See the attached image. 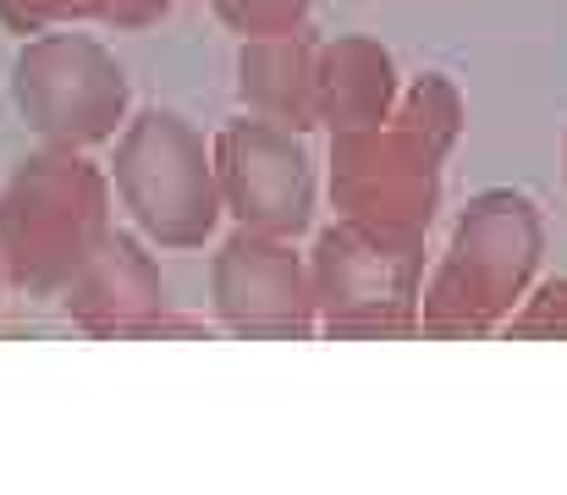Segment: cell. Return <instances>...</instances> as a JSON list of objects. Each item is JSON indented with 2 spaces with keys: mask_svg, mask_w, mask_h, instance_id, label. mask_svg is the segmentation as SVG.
Instances as JSON below:
<instances>
[{
  "mask_svg": "<svg viewBox=\"0 0 567 495\" xmlns=\"http://www.w3.org/2000/svg\"><path fill=\"white\" fill-rule=\"evenodd\" d=\"M563 165H567V138H563Z\"/></svg>",
  "mask_w": 567,
  "mask_h": 495,
  "instance_id": "obj_17",
  "label": "cell"
},
{
  "mask_svg": "<svg viewBox=\"0 0 567 495\" xmlns=\"http://www.w3.org/2000/svg\"><path fill=\"white\" fill-rule=\"evenodd\" d=\"M215 155V187H220V215H231L243 231L265 237H303L315 226V155L303 133L276 127L265 116H237L209 138Z\"/></svg>",
  "mask_w": 567,
  "mask_h": 495,
  "instance_id": "obj_7",
  "label": "cell"
},
{
  "mask_svg": "<svg viewBox=\"0 0 567 495\" xmlns=\"http://www.w3.org/2000/svg\"><path fill=\"white\" fill-rule=\"evenodd\" d=\"M507 336H551L567 341V276L563 281H540L535 292H524V303L507 314Z\"/></svg>",
  "mask_w": 567,
  "mask_h": 495,
  "instance_id": "obj_14",
  "label": "cell"
},
{
  "mask_svg": "<svg viewBox=\"0 0 567 495\" xmlns=\"http://www.w3.org/2000/svg\"><path fill=\"white\" fill-rule=\"evenodd\" d=\"M315 55H320V33L309 22L292 28V33L243 39V50H237V94H243L248 116H265V122L292 127V133L320 127Z\"/></svg>",
  "mask_w": 567,
  "mask_h": 495,
  "instance_id": "obj_11",
  "label": "cell"
},
{
  "mask_svg": "<svg viewBox=\"0 0 567 495\" xmlns=\"http://www.w3.org/2000/svg\"><path fill=\"white\" fill-rule=\"evenodd\" d=\"M309 287L320 336L337 341H396L419 330L424 243H380L337 220L309 248Z\"/></svg>",
  "mask_w": 567,
  "mask_h": 495,
  "instance_id": "obj_6",
  "label": "cell"
},
{
  "mask_svg": "<svg viewBox=\"0 0 567 495\" xmlns=\"http://www.w3.org/2000/svg\"><path fill=\"white\" fill-rule=\"evenodd\" d=\"M116 0H0V28L17 39L44 33V28H78V22H105Z\"/></svg>",
  "mask_w": 567,
  "mask_h": 495,
  "instance_id": "obj_12",
  "label": "cell"
},
{
  "mask_svg": "<svg viewBox=\"0 0 567 495\" xmlns=\"http://www.w3.org/2000/svg\"><path fill=\"white\" fill-rule=\"evenodd\" d=\"M116 193L83 149L39 144L0 182V270L28 298H61L83 259L111 237Z\"/></svg>",
  "mask_w": 567,
  "mask_h": 495,
  "instance_id": "obj_1",
  "label": "cell"
},
{
  "mask_svg": "<svg viewBox=\"0 0 567 495\" xmlns=\"http://www.w3.org/2000/svg\"><path fill=\"white\" fill-rule=\"evenodd\" d=\"M209 309L231 336H248V341L320 336L309 254H298L292 237H265V231L237 226L209 254Z\"/></svg>",
  "mask_w": 567,
  "mask_h": 495,
  "instance_id": "obj_8",
  "label": "cell"
},
{
  "mask_svg": "<svg viewBox=\"0 0 567 495\" xmlns=\"http://www.w3.org/2000/svg\"><path fill=\"white\" fill-rule=\"evenodd\" d=\"M441 165L446 149H435L424 133H413L396 116L364 133H337L331 138L337 220L380 243H424L441 209Z\"/></svg>",
  "mask_w": 567,
  "mask_h": 495,
  "instance_id": "obj_5",
  "label": "cell"
},
{
  "mask_svg": "<svg viewBox=\"0 0 567 495\" xmlns=\"http://www.w3.org/2000/svg\"><path fill=\"white\" fill-rule=\"evenodd\" d=\"M11 105L39 144L89 155L94 144H111L122 133L133 83L111 44H100L94 33L44 28L28 33L11 61Z\"/></svg>",
  "mask_w": 567,
  "mask_h": 495,
  "instance_id": "obj_4",
  "label": "cell"
},
{
  "mask_svg": "<svg viewBox=\"0 0 567 495\" xmlns=\"http://www.w3.org/2000/svg\"><path fill=\"white\" fill-rule=\"evenodd\" d=\"M105 176L150 248H204L220 226L209 138L166 105H150L122 122Z\"/></svg>",
  "mask_w": 567,
  "mask_h": 495,
  "instance_id": "obj_3",
  "label": "cell"
},
{
  "mask_svg": "<svg viewBox=\"0 0 567 495\" xmlns=\"http://www.w3.org/2000/svg\"><path fill=\"white\" fill-rule=\"evenodd\" d=\"M0 292H6V270H0Z\"/></svg>",
  "mask_w": 567,
  "mask_h": 495,
  "instance_id": "obj_16",
  "label": "cell"
},
{
  "mask_svg": "<svg viewBox=\"0 0 567 495\" xmlns=\"http://www.w3.org/2000/svg\"><path fill=\"white\" fill-rule=\"evenodd\" d=\"M172 6H177V0H116V6L105 11V28H122V33H133V28H150V22H161Z\"/></svg>",
  "mask_w": 567,
  "mask_h": 495,
  "instance_id": "obj_15",
  "label": "cell"
},
{
  "mask_svg": "<svg viewBox=\"0 0 567 495\" xmlns=\"http://www.w3.org/2000/svg\"><path fill=\"white\" fill-rule=\"evenodd\" d=\"M61 314L94 341H150V336H193V320L172 314V287L161 259L138 231H116L83 259V270L61 287Z\"/></svg>",
  "mask_w": 567,
  "mask_h": 495,
  "instance_id": "obj_9",
  "label": "cell"
},
{
  "mask_svg": "<svg viewBox=\"0 0 567 495\" xmlns=\"http://www.w3.org/2000/svg\"><path fill=\"white\" fill-rule=\"evenodd\" d=\"M402 94V78H396V61L391 50L370 39V33H337V39H320V55H315V111H320V127L337 138V133H364L380 127L391 116Z\"/></svg>",
  "mask_w": 567,
  "mask_h": 495,
  "instance_id": "obj_10",
  "label": "cell"
},
{
  "mask_svg": "<svg viewBox=\"0 0 567 495\" xmlns=\"http://www.w3.org/2000/svg\"><path fill=\"white\" fill-rule=\"evenodd\" d=\"M315 0H209V11L237 33V39H265V33H292L309 22Z\"/></svg>",
  "mask_w": 567,
  "mask_h": 495,
  "instance_id": "obj_13",
  "label": "cell"
},
{
  "mask_svg": "<svg viewBox=\"0 0 567 495\" xmlns=\"http://www.w3.org/2000/svg\"><path fill=\"white\" fill-rule=\"evenodd\" d=\"M540 254H546V220L529 193L518 187L474 193L457 209L441 259L424 270L419 330L446 341L502 330L507 314L524 303V292L535 287Z\"/></svg>",
  "mask_w": 567,
  "mask_h": 495,
  "instance_id": "obj_2",
  "label": "cell"
}]
</instances>
